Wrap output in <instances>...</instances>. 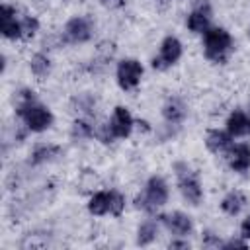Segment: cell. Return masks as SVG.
Listing matches in <instances>:
<instances>
[{"label": "cell", "mask_w": 250, "mask_h": 250, "mask_svg": "<svg viewBox=\"0 0 250 250\" xmlns=\"http://www.w3.org/2000/svg\"><path fill=\"white\" fill-rule=\"evenodd\" d=\"M123 209H125V199H123V195L121 193H117V191H111V215H115V217H119L121 213H123Z\"/></svg>", "instance_id": "obj_23"}, {"label": "cell", "mask_w": 250, "mask_h": 250, "mask_svg": "<svg viewBox=\"0 0 250 250\" xmlns=\"http://www.w3.org/2000/svg\"><path fill=\"white\" fill-rule=\"evenodd\" d=\"M205 57L215 62H225L230 49H232V37L223 27H209L203 37Z\"/></svg>", "instance_id": "obj_2"}, {"label": "cell", "mask_w": 250, "mask_h": 250, "mask_svg": "<svg viewBox=\"0 0 250 250\" xmlns=\"http://www.w3.org/2000/svg\"><path fill=\"white\" fill-rule=\"evenodd\" d=\"M37 27H39V21H37L35 18H31V16L21 18V37H31V35H35Z\"/></svg>", "instance_id": "obj_22"}, {"label": "cell", "mask_w": 250, "mask_h": 250, "mask_svg": "<svg viewBox=\"0 0 250 250\" xmlns=\"http://www.w3.org/2000/svg\"><path fill=\"white\" fill-rule=\"evenodd\" d=\"M174 170H176V174H178V186H180L182 195H184L191 205H199V201H201V197H203V191H201V184H199L197 174H195L186 162H176V164H174Z\"/></svg>", "instance_id": "obj_3"}, {"label": "cell", "mask_w": 250, "mask_h": 250, "mask_svg": "<svg viewBox=\"0 0 250 250\" xmlns=\"http://www.w3.org/2000/svg\"><path fill=\"white\" fill-rule=\"evenodd\" d=\"M123 2L125 0H102V4L107 8H119V6H123Z\"/></svg>", "instance_id": "obj_27"}, {"label": "cell", "mask_w": 250, "mask_h": 250, "mask_svg": "<svg viewBox=\"0 0 250 250\" xmlns=\"http://www.w3.org/2000/svg\"><path fill=\"white\" fill-rule=\"evenodd\" d=\"M162 115H164V119L168 123H174V125L176 123H182L184 117H186V105H184V102L180 98H170L164 104V107H162Z\"/></svg>", "instance_id": "obj_15"}, {"label": "cell", "mask_w": 250, "mask_h": 250, "mask_svg": "<svg viewBox=\"0 0 250 250\" xmlns=\"http://www.w3.org/2000/svg\"><path fill=\"white\" fill-rule=\"evenodd\" d=\"M29 68H31V72H33L37 78H43V76H47L49 70H51V61H49V57H45L43 53H37V55L31 57Z\"/></svg>", "instance_id": "obj_20"}, {"label": "cell", "mask_w": 250, "mask_h": 250, "mask_svg": "<svg viewBox=\"0 0 250 250\" xmlns=\"http://www.w3.org/2000/svg\"><path fill=\"white\" fill-rule=\"evenodd\" d=\"M107 129H109V133H111L113 139H125V137H129V133L133 129V117H131L129 109L117 105L113 109V115H111V121L107 125Z\"/></svg>", "instance_id": "obj_7"}, {"label": "cell", "mask_w": 250, "mask_h": 250, "mask_svg": "<svg viewBox=\"0 0 250 250\" xmlns=\"http://www.w3.org/2000/svg\"><path fill=\"white\" fill-rule=\"evenodd\" d=\"M227 131L230 133V137H244L246 133H250V117L244 111L230 113L227 121Z\"/></svg>", "instance_id": "obj_14"}, {"label": "cell", "mask_w": 250, "mask_h": 250, "mask_svg": "<svg viewBox=\"0 0 250 250\" xmlns=\"http://www.w3.org/2000/svg\"><path fill=\"white\" fill-rule=\"evenodd\" d=\"M170 248H189L188 242H182V240H172L170 242Z\"/></svg>", "instance_id": "obj_28"}, {"label": "cell", "mask_w": 250, "mask_h": 250, "mask_svg": "<svg viewBox=\"0 0 250 250\" xmlns=\"http://www.w3.org/2000/svg\"><path fill=\"white\" fill-rule=\"evenodd\" d=\"M180 57H182V43H180L176 37L168 35V37L162 41V45H160L158 57L152 59V66L158 68V70H164V68L172 66L174 62H178Z\"/></svg>", "instance_id": "obj_5"}, {"label": "cell", "mask_w": 250, "mask_h": 250, "mask_svg": "<svg viewBox=\"0 0 250 250\" xmlns=\"http://www.w3.org/2000/svg\"><path fill=\"white\" fill-rule=\"evenodd\" d=\"M229 166L234 172H246L250 168V146L248 145H234L229 148Z\"/></svg>", "instance_id": "obj_11"}, {"label": "cell", "mask_w": 250, "mask_h": 250, "mask_svg": "<svg viewBox=\"0 0 250 250\" xmlns=\"http://www.w3.org/2000/svg\"><path fill=\"white\" fill-rule=\"evenodd\" d=\"M18 115L23 119V123L27 125L29 131L41 133L47 127H51L53 123V113L49 111V107H45L43 104H39L33 98V92H21L20 96V104H18Z\"/></svg>", "instance_id": "obj_1"}, {"label": "cell", "mask_w": 250, "mask_h": 250, "mask_svg": "<svg viewBox=\"0 0 250 250\" xmlns=\"http://www.w3.org/2000/svg\"><path fill=\"white\" fill-rule=\"evenodd\" d=\"M240 236L242 238H250V215L242 221V225H240Z\"/></svg>", "instance_id": "obj_25"}, {"label": "cell", "mask_w": 250, "mask_h": 250, "mask_svg": "<svg viewBox=\"0 0 250 250\" xmlns=\"http://www.w3.org/2000/svg\"><path fill=\"white\" fill-rule=\"evenodd\" d=\"M64 37L72 43H84L92 37V25L86 18H72L64 25Z\"/></svg>", "instance_id": "obj_9"}, {"label": "cell", "mask_w": 250, "mask_h": 250, "mask_svg": "<svg viewBox=\"0 0 250 250\" xmlns=\"http://www.w3.org/2000/svg\"><path fill=\"white\" fill-rule=\"evenodd\" d=\"M143 76V66L135 59H125L117 64V84L123 90H133L141 82Z\"/></svg>", "instance_id": "obj_6"}, {"label": "cell", "mask_w": 250, "mask_h": 250, "mask_svg": "<svg viewBox=\"0 0 250 250\" xmlns=\"http://www.w3.org/2000/svg\"><path fill=\"white\" fill-rule=\"evenodd\" d=\"M0 31L8 39L21 37V20L16 18V10L8 4L0 6Z\"/></svg>", "instance_id": "obj_8"}, {"label": "cell", "mask_w": 250, "mask_h": 250, "mask_svg": "<svg viewBox=\"0 0 250 250\" xmlns=\"http://www.w3.org/2000/svg\"><path fill=\"white\" fill-rule=\"evenodd\" d=\"M72 137L74 139H90L92 135H94V129H92V125L88 123V121H84V119H76L74 123H72Z\"/></svg>", "instance_id": "obj_21"}, {"label": "cell", "mask_w": 250, "mask_h": 250, "mask_svg": "<svg viewBox=\"0 0 250 250\" xmlns=\"http://www.w3.org/2000/svg\"><path fill=\"white\" fill-rule=\"evenodd\" d=\"M209 18H211L209 6H201V8L193 10V12L188 16V27H189L193 33H205V31L209 29Z\"/></svg>", "instance_id": "obj_13"}, {"label": "cell", "mask_w": 250, "mask_h": 250, "mask_svg": "<svg viewBox=\"0 0 250 250\" xmlns=\"http://www.w3.org/2000/svg\"><path fill=\"white\" fill-rule=\"evenodd\" d=\"M205 145H207V148H209L211 152H215V154H219V152H229V148L232 146V137H230L229 131L225 133V131L213 129V131L207 133Z\"/></svg>", "instance_id": "obj_12"}, {"label": "cell", "mask_w": 250, "mask_h": 250, "mask_svg": "<svg viewBox=\"0 0 250 250\" xmlns=\"http://www.w3.org/2000/svg\"><path fill=\"white\" fill-rule=\"evenodd\" d=\"M225 250H230V248H246V242L244 240H229V242H225V244H221Z\"/></svg>", "instance_id": "obj_24"}, {"label": "cell", "mask_w": 250, "mask_h": 250, "mask_svg": "<svg viewBox=\"0 0 250 250\" xmlns=\"http://www.w3.org/2000/svg\"><path fill=\"white\" fill-rule=\"evenodd\" d=\"M168 201V186L166 182L160 178V176H152L148 182H146V188H145V193L141 197L135 199L137 207L145 209V211H154L156 207L164 205Z\"/></svg>", "instance_id": "obj_4"}, {"label": "cell", "mask_w": 250, "mask_h": 250, "mask_svg": "<svg viewBox=\"0 0 250 250\" xmlns=\"http://www.w3.org/2000/svg\"><path fill=\"white\" fill-rule=\"evenodd\" d=\"M88 211L92 215H105L111 211V191H98L92 195L88 203Z\"/></svg>", "instance_id": "obj_16"}, {"label": "cell", "mask_w": 250, "mask_h": 250, "mask_svg": "<svg viewBox=\"0 0 250 250\" xmlns=\"http://www.w3.org/2000/svg\"><path fill=\"white\" fill-rule=\"evenodd\" d=\"M203 244H205V246H211V244H215V246H221V242H219L217 238H213V236H211V232H205Z\"/></svg>", "instance_id": "obj_26"}, {"label": "cell", "mask_w": 250, "mask_h": 250, "mask_svg": "<svg viewBox=\"0 0 250 250\" xmlns=\"http://www.w3.org/2000/svg\"><path fill=\"white\" fill-rule=\"evenodd\" d=\"M156 234H158V225L154 221H145L137 230V244L146 246L156 238Z\"/></svg>", "instance_id": "obj_19"}, {"label": "cell", "mask_w": 250, "mask_h": 250, "mask_svg": "<svg viewBox=\"0 0 250 250\" xmlns=\"http://www.w3.org/2000/svg\"><path fill=\"white\" fill-rule=\"evenodd\" d=\"M61 150H62V148L57 146V145H39V146L33 148L29 162H31V164H43V162H47V160L59 156Z\"/></svg>", "instance_id": "obj_18"}, {"label": "cell", "mask_w": 250, "mask_h": 250, "mask_svg": "<svg viewBox=\"0 0 250 250\" xmlns=\"http://www.w3.org/2000/svg\"><path fill=\"white\" fill-rule=\"evenodd\" d=\"M248 37H250V27H248Z\"/></svg>", "instance_id": "obj_29"}, {"label": "cell", "mask_w": 250, "mask_h": 250, "mask_svg": "<svg viewBox=\"0 0 250 250\" xmlns=\"http://www.w3.org/2000/svg\"><path fill=\"white\" fill-rule=\"evenodd\" d=\"M160 223L166 225L168 230H172L174 234H188L191 230V219L180 211H174V213H166V215H160L158 217Z\"/></svg>", "instance_id": "obj_10"}, {"label": "cell", "mask_w": 250, "mask_h": 250, "mask_svg": "<svg viewBox=\"0 0 250 250\" xmlns=\"http://www.w3.org/2000/svg\"><path fill=\"white\" fill-rule=\"evenodd\" d=\"M246 205V197L242 191H230L225 195V199L221 201V209L227 213V215H238L240 209Z\"/></svg>", "instance_id": "obj_17"}]
</instances>
